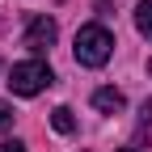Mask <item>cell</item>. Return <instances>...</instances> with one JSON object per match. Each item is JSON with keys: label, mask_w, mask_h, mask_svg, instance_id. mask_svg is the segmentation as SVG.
I'll list each match as a JSON object with an SVG mask.
<instances>
[{"label": "cell", "mask_w": 152, "mask_h": 152, "mask_svg": "<svg viewBox=\"0 0 152 152\" xmlns=\"http://www.w3.org/2000/svg\"><path fill=\"white\" fill-rule=\"evenodd\" d=\"M0 152H26V144H21V140H4V144H0Z\"/></svg>", "instance_id": "obj_7"}, {"label": "cell", "mask_w": 152, "mask_h": 152, "mask_svg": "<svg viewBox=\"0 0 152 152\" xmlns=\"http://www.w3.org/2000/svg\"><path fill=\"white\" fill-rule=\"evenodd\" d=\"M118 152H140V148H118Z\"/></svg>", "instance_id": "obj_10"}, {"label": "cell", "mask_w": 152, "mask_h": 152, "mask_svg": "<svg viewBox=\"0 0 152 152\" xmlns=\"http://www.w3.org/2000/svg\"><path fill=\"white\" fill-rule=\"evenodd\" d=\"M51 127L59 131V135H72V131H76V118H72V110H68V106H55V110H51Z\"/></svg>", "instance_id": "obj_5"}, {"label": "cell", "mask_w": 152, "mask_h": 152, "mask_svg": "<svg viewBox=\"0 0 152 152\" xmlns=\"http://www.w3.org/2000/svg\"><path fill=\"white\" fill-rule=\"evenodd\" d=\"M9 123H13V110H9L4 102H0V127H9Z\"/></svg>", "instance_id": "obj_8"}, {"label": "cell", "mask_w": 152, "mask_h": 152, "mask_svg": "<svg viewBox=\"0 0 152 152\" xmlns=\"http://www.w3.org/2000/svg\"><path fill=\"white\" fill-rule=\"evenodd\" d=\"M140 123H152V97L144 102V110H140Z\"/></svg>", "instance_id": "obj_9"}, {"label": "cell", "mask_w": 152, "mask_h": 152, "mask_svg": "<svg viewBox=\"0 0 152 152\" xmlns=\"http://www.w3.org/2000/svg\"><path fill=\"white\" fill-rule=\"evenodd\" d=\"M55 38H59V26H55V17H34L30 30H26V47L30 51H47Z\"/></svg>", "instance_id": "obj_3"}, {"label": "cell", "mask_w": 152, "mask_h": 152, "mask_svg": "<svg viewBox=\"0 0 152 152\" xmlns=\"http://www.w3.org/2000/svg\"><path fill=\"white\" fill-rule=\"evenodd\" d=\"M135 30L144 38H152V0H140L135 4Z\"/></svg>", "instance_id": "obj_6"}, {"label": "cell", "mask_w": 152, "mask_h": 152, "mask_svg": "<svg viewBox=\"0 0 152 152\" xmlns=\"http://www.w3.org/2000/svg\"><path fill=\"white\" fill-rule=\"evenodd\" d=\"M72 51H76V64H80V68H102V64H110V55H114V34L106 26H80Z\"/></svg>", "instance_id": "obj_1"}, {"label": "cell", "mask_w": 152, "mask_h": 152, "mask_svg": "<svg viewBox=\"0 0 152 152\" xmlns=\"http://www.w3.org/2000/svg\"><path fill=\"white\" fill-rule=\"evenodd\" d=\"M93 106H97L102 114H118L127 106V97H123L118 89H97V93H93Z\"/></svg>", "instance_id": "obj_4"}, {"label": "cell", "mask_w": 152, "mask_h": 152, "mask_svg": "<svg viewBox=\"0 0 152 152\" xmlns=\"http://www.w3.org/2000/svg\"><path fill=\"white\" fill-rule=\"evenodd\" d=\"M47 85H55V72H51L47 59H21L9 72V89L17 93V97H38Z\"/></svg>", "instance_id": "obj_2"}]
</instances>
